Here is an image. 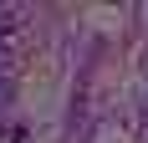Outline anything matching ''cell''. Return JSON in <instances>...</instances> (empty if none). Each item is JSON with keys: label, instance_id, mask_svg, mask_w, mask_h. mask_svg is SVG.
Segmentation results:
<instances>
[{"label": "cell", "instance_id": "1", "mask_svg": "<svg viewBox=\"0 0 148 143\" xmlns=\"http://www.w3.org/2000/svg\"><path fill=\"white\" fill-rule=\"evenodd\" d=\"M10 102V77H0V107Z\"/></svg>", "mask_w": 148, "mask_h": 143}]
</instances>
